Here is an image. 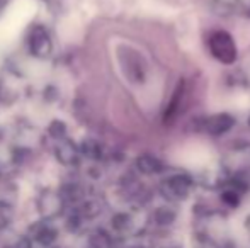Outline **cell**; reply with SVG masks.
<instances>
[{
  "label": "cell",
  "instance_id": "1",
  "mask_svg": "<svg viewBox=\"0 0 250 248\" xmlns=\"http://www.w3.org/2000/svg\"><path fill=\"white\" fill-rule=\"evenodd\" d=\"M211 50H213L214 57H218L223 61H231L237 55L233 43H231V38L227 36L225 33L214 34L213 41H211Z\"/></svg>",
  "mask_w": 250,
  "mask_h": 248
}]
</instances>
